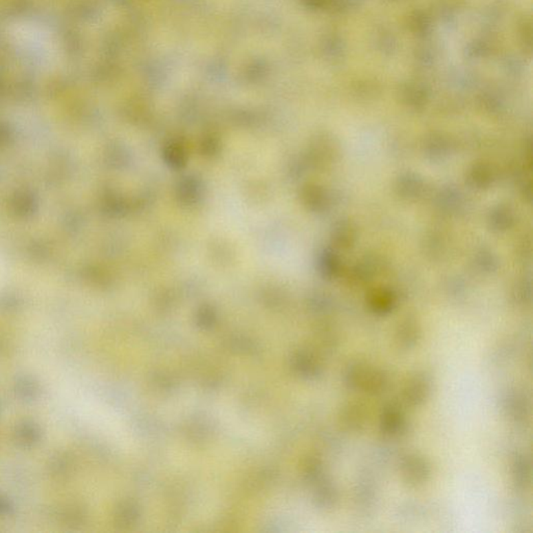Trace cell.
Here are the masks:
<instances>
[{"mask_svg": "<svg viewBox=\"0 0 533 533\" xmlns=\"http://www.w3.org/2000/svg\"><path fill=\"white\" fill-rule=\"evenodd\" d=\"M346 378L350 388L364 390L371 394L382 393L388 384V379L382 371L374 370L362 364L352 365Z\"/></svg>", "mask_w": 533, "mask_h": 533, "instance_id": "6da1fadb", "label": "cell"}, {"mask_svg": "<svg viewBox=\"0 0 533 533\" xmlns=\"http://www.w3.org/2000/svg\"><path fill=\"white\" fill-rule=\"evenodd\" d=\"M431 391V380L425 374L411 377L403 391L405 402L409 405H420L426 400Z\"/></svg>", "mask_w": 533, "mask_h": 533, "instance_id": "7a4b0ae2", "label": "cell"}, {"mask_svg": "<svg viewBox=\"0 0 533 533\" xmlns=\"http://www.w3.org/2000/svg\"><path fill=\"white\" fill-rule=\"evenodd\" d=\"M402 475L405 481L413 486L422 484L429 476V466L426 461L417 456H409L402 463Z\"/></svg>", "mask_w": 533, "mask_h": 533, "instance_id": "3957f363", "label": "cell"}, {"mask_svg": "<svg viewBox=\"0 0 533 533\" xmlns=\"http://www.w3.org/2000/svg\"><path fill=\"white\" fill-rule=\"evenodd\" d=\"M404 424L402 413L397 407L390 406L384 409L382 415V429L386 435H399Z\"/></svg>", "mask_w": 533, "mask_h": 533, "instance_id": "277c9868", "label": "cell"}, {"mask_svg": "<svg viewBox=\"0 0 533 533\" xmlns=\"http://www.w3.org/2000/svg\"><path fill=\"white\" fill-rule=\"evenodd\" d=\"M342 421L346 427L352 431H358L364 426L366 421V409L360 403H351L342 413Z\"/></svg>", "mask_w": 533, "mask_h": 533, "instance_id": "5b68a950", "label": "cell"}, {"mask_svg": "<svg viewBox=\"0 0 533 533\" xmlns=\"http://www.w3.org/2000/svg\"><path fill=\"white\" fill-rule=\"evenodd\" d=\"M417 340H419L417 330L413 326H409V327L401 328L400 331L397 334L396 342L402 349H411L415 345Z\"/></svg>", "mask_w": 533, "mask_h": 533, "instance_id": "8992f818", "label": "cell"}, {"mask_svg": "<svg viewBox=\"0 0 533 533\" xmlns=\"http://www.w3.org/2000/svg\"><path fill=\"white\" fill-rule=\"evenodd\" d=\"M529 468L526 459L521 457L514 465V480L519 486H524L528 482Z\"/></svg>", "mask_w": 533, "mask_h": 533, "instance_id": "52a82bcc", "label": "cell"}, {"mask_svg": "<svg viewBox=\"0 0 533 533\" xmlns=\"http://www.w3.org/2000/svg\"><path fill=\"white\" fill-rule=\"evenodd\" d=\"M3 274H5V268H3V263L0 257V281H3Z\"/></svg>", "mask_w": 533, "mask_h": 533, "instance_id": "ba28073f", "label": "cell"}]
</instances>
